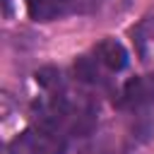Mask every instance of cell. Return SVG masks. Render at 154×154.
I'll return each instance as SVG.
<instances>
[{
  "label": "cell",
  "mask_w": 154,
  "mask_h": 154,
  "mask_svg": "<svg viewBox=\"0 0 154 154\" xmlns=\"http://www.w3.org/2000/svg\"><path fill=\"white\" fill-rule=\"evenodd\" d=\"M99 0H26V10L36 22H51L70 12H87Z\"/></svg>",
  "instance_id": "1"
},
{
  "label": "cell",
  "mask_w": 154,
  "mask_h": 154,
  "mask_svg": "<svg viewBox=\"0 0 154 154\" xmlns=\"http://www.w3.org/2000/svg\"><path fill=\"white\" fill-rule=\"evenodd\" d=\"M154 101V72L144 75V77H135L123 87V106H144Z\"/></svg>",
  "instance_id": "2"
},
{
  "label": "cell",
  "mask_w": 154,
  "mask_h": 154,
  "mask_svg": "<svg viewBox=\"0 0 154 154\" xmlns=\"http://www.w3.org/2000/svg\"><path fill=\"white\" fill-rule=\"evenodd\" d=\"M96 55H99V60H101L108 70H113V72H118V70H123V67L128 65V51H125V46H123L120 41H116V38L101 41L99 48H96Z\"/></svg>",
  "instance_id": "3"
}]
</instances>
